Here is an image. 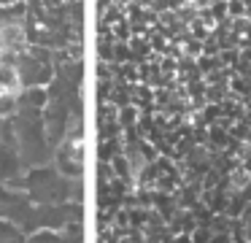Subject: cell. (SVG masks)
I'll use <instances>...</instances> for the list:
<instances>
[]
</instances>
